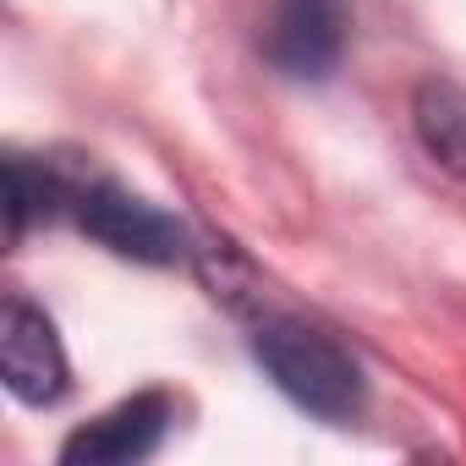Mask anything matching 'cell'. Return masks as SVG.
I'll return each mask as SVG.
<instances>
[{
	"mask_svg": "<svg viewBox=\"0 0 466 466\" xmlns=\"http://www.w3.org/2000/svg\"><path fill=\"white\" fill-rule=\"evenodd\" d=\"M253 357L291 406H302L324 422H346L362 411V395H368L362 368L351 362V351L335 335H324L302 319H264L253 329Z\"/></svg>",
	"mask_w": 466,
	"mask_h": 466,
	"instance_id": "1",
	"label": "cell"
},
{
	"mask_svg": "<svg viewBox=\"0 0 466 466\" xmlns=\"http://www.w3.org/2000/svg\"><path fill=\"white\" fill-rule=\"evenodd\" d=\"M72 208H77V225L116 258H132V264H181L187 258L181 219H170L165 208H154L148 198H137L116 181L77 187Z\"/></svg>",
	"mask_w": 466,
	"mask_h": 466,
	"instance_id": "2",
	"label": "cell"
},
{
	"mask_svg": "<svg viewBox=\"0 0 466 466\" xmlns=\"http://www.w3.org/2000/svg\"><path fill=\"white\" fill-rule=\"evenodd\" d=\"M346 28H351L346 0H275L264 56H269V66L280 77L319 83V77H329L340 66Z\"/></svg>",
	"mask_w": 466,
	"mask_h": 466,
	"instance_id": "3",
	"label": "cell"
},
{
	"mask_svg": "<svg viewBox=\"0 0 466 466\" xmlns=\"http://www.w3.org/2000/svg\"><path fill=\"white\" fill-rule=\"evenodd\" d=\"M0 368H6V390L23 406H56L66 395L72 373L56 324L23 297H6V308H0Z\"/></svg>",
	"mask_w": 466,
	"mask_h": 466,
	"instance_id": "4",
	"label": "cell"
},
{
	"mask_svg": "<svg viewBox=\"0 0 466 466\" xmlns=\"http://www.w3.org/2000/svg\"><path fill=\"white\" fill-rule=\"evenodd\" d=\"M170 433V400L159 390H143L121 406H110L105 417L83 422L66 444L61 461L66 466H127V461H148Z\"/></svg>",
	"mask_w": 466,
	"mask_h": 466,
	"instance_id": "5",
	"label": "cell"
},
{
	"mask_svg": "<svg viewBox=\"0 0 466 466\" xmlns=\"http://www.w3.org/2000/svg\"><path fill=\"white\" fill-rule=\"evenodd\" d=\"M411 121H417L422 148H428L450 176L466 181V94H461L455 83L428 77V83L417 88V99H411Z\"/></svg>",
	"mask_w": 466,
	"mask_h": 466,
	"instance_id": "6",
	"label": "cell"
},
{
	"mask_svg": "<svg viewBox=\"0 0 466 466\" xmlns=\"http://www.w3.org/2000/svg\"><path fill=\"white\" fill-rule=\"evenodd\" d=\"M61 198L66 192L56 187V176L50 170H34L28 154H12L6 159V230H12V242H23L28 225H34V214H50Z\"/></svg>",
	"mask_w": 466,
	"mask_h": 466,
	"instance_id": "7",
	"label": "cell"
}]
</instances>
